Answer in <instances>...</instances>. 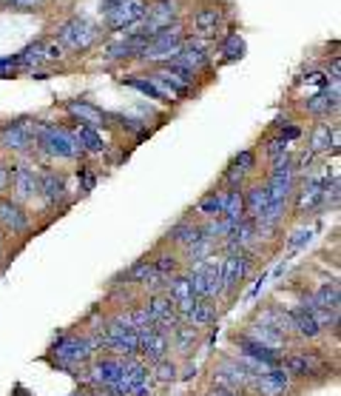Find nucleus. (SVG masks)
<instances>
[{
    "mask_svg": "<svg viewBox=\"0 0 341 396\" xmlns=\"http://www.w3.org/2000/svg\"><path fill=\"white\" fill-rule=\"evenodd\" d=\"M256 151H250V149H245V151H239L236 157H233V166L239 168V171H245V174H253L256 171Z\"/></svg>",
    "mask_w": 341,
    "mask_h": 396,
    "instance_id": "ea45409f",
    "label": "nucleus"
},
{
    "mask_svg": "<svg viewBox=\"0 0 341 396\" xmlns=\"http://www.w3.org/2000/svg\"><path fill=\"white\" fill-rule=\"evenodd\" d=\"M182 43H185V32H182V26L176 23V26H171V29H162V32L151 35V40L146 43V49L140 51V57H136V60L154 63V66L171 63V60L179 54Z\"/></svg>",
    "mask_w": 341,
    "mask_h": 396,
    "instance_id": "20e7f679",
    "label": "nucleus"
},
{
    "mask_svg": "<svg viewBox=\"0 0 341 396\" xmlns=\"http://www.w3.org/2000/svg\"><path fill=\"white\" fill-rule=\"evenodd\" d=\"M222 220H228L233 228L245 220V191L242 188H228L225 191V211Z\"/></svg>",
    "mask_w": 341,
    "mask_h": 396,
    "instance_id": "c85d7f7f",
    "label": "nucleus"
},
{
    "mask_svg": "<svg viewBox=\"0 0 341 396\" xmlns=\"http://www.w3.org/2000/svg\"><path fill=\"white\" fill-rule=\"evenodd\" d=\"M51 362L54 368H65V371H77L86 368L94 359V348L89 345L86 334H63L54 340L51 345Z\"/></svg>",
    "mask_w": 341,
    "mask_h": 396,
    "instance_id": "7ed1b4c3",
    "label": "nucleus"
},
{
    "mask_svg": "<svg viewBox=\"0 0 341 396\" xmlns=\"http://www.w3.org/2000/svg\"><path fill=\"white\" fill-rule=\"evenodd\" d=\"M43 51H46V63H60V60H65V54H68L57 40H54V43H46Z\"/></svg>",
    "mask_w": 341,
    "mask_h": 396,
    "instance_id": "79ce46f5",
    "label": "nucleus"
},
{
    "mask_svg": "<svg viewBox=\"0 0 341 396\" xmlns=\"http://www.w3.org/2000/svg\"><path fill=\"white\" fill-rule=\"evenodd\" d=\"M146 365H157L162 362L165 357H171V337L162 334V331H151V334H143L140 337V351H136Z\"/></svg>",
    "mask_w": 341,
    "mask_h": 396,
    "instance_id": "6ab92c4d",
    "label": "nucleus"
},
{
    "mask_svg": "<svg viewBox=\"0 0 341 396\" xmlns=\"http://www.w3.org/2000/svg\"><path fill=\"white\" fill-rule=\"evenodd\" d=\"M222 211H225V191H208L196 203V214L202 220H217L222 217Z\"/></svg>",
    "mask_w": 341,
    "mask_h": 396,
    "instance_id": "2f4dec72",
    "label": "nucleus"
},
{
    "mask_svg": "<svg viewBox=\"0 0 341 396\" xmlns=\"http://www.w3.org/2000/svg\"><path fill=\"white\" fill-rule=\"evenodd\" d=\"M6 262V234L0 231V266H4Z\"/></svg>",
    "mask_w": 341,
    "mask_h": 396,
    "instance_id": "3c124183",
    "label": "nucleus"
},
{
    "mask_svg": "<svg viewBox=\"0 0 341 396\" xmlns=\"http://www.w3.org/2000/svg\"><path fill=\"white\" fill-rule=\"evenodd\" d=\"M217 316H219V308H217L214 299H196V302H193V311H191V316H188V322L202 331V328L214 325Z\"/></svg>",
    "mask_w": 341,
    "mask_h": 396,
    "instance_id": "7c9ffc66",
    "label": "nucleus"
},
{
    "mask_svg": "<svg viewBox=\"0 0 341 396\" xmlns=\"http://www.w3.org/2000/svg\"><path fill=\"white\" fill-rule=\"evenodd\" d=\"M196 342H199V328H193L191 322H179L171 331V351H176L179 357H191Z\"/></svg>",
    "mask_w": 341,
    "mask_h": 396,
    "instance_id": "a878e982",
    "label": "nucleus"
},
{
    "mask_svg": "<svg viewBox=\"0 0 341 396\" xmlns=\"http://www.w3.org/2000/svg\"><path fill=\"white\" fill-rule=\"evenodd\" d=\"M307 302H310L313 308H321V311H341V288H338V283H335V280L321 283V285L307 297Z\"/></svg>",
    "mask_w": 341,
    "mask_h": 396,
    "instance_id": "393cba45",
    "label": "nucleus"
},
{
    "mask_svg": "<svg viewBox=\"0 0 341 396\" xmlns=\"http://www.w3.org/2000/svg\"><path fill=\"white\" fill-rule=\"evenodd\" d=\"M333 128L335 125H327V123H319L310 135V154H321V151H330L333 149Z\"/></svg>",
    "mask_w": 341,
    "mask_h": 396,
    "instance_id": "c9c22d12",
    "label": "nucleus"
},
{
    "mask_svg": "<svg viewBox=\"0 0 341 396\" xmlns=\"http://www.w3.org/2000/svg\"><path fill=\"white\" fill-rule=\"evenodd\" d=\"M214 251H217V245H214L211 240L202 237V240H196V242L188 248V259H191V262H199V259H205V256H211Z\"/></svg>",
    "mask_w": 341,
    "mask_h": 396,
    "instance_id": "58836bf2",
    "label": "nucleus"
},
{
    "mask_svg": "<svg viewBox=\"0 0 341 396\" xmlns=\"http://www.w3.org/2000/svg\"><path fill=\"white\" fill-rule=\"evenodd\" d=\"M288 146H290V143H288L285 137H279V135H276V137H270V140L264 143V154H267V160L273 163V160H279V157H285V154L290 151Z\"/></svg>",
    "mask_w": 341,
    "mask_h": 396,
    "instance_id": "4c0bfd02",
    "label": "nucleus"
},
{
    "mask_svg": "<svg viewBox=\"0 0 341 396\" xmlns=\"http://www.w3.org/2000/svg\"><path fill=\"white\" fill-rule=\"evenodd\" d=\"M97 37H100V29L86 18H68L65 23L57 26V43L75 54L89 51L97 43Z\"/></svg>",
    "mask_w": 341,
    "mask_h": 396,
    "instance_id": "39448f33",
    "label": "nucleus"
},
{
    "mask_svg": "<svg viewBox=\"0 0 341 396\" xmlns=\"http://www.w3.org/2000/svg\"><path fill=\"white\" fill-rule=\"evenodd\" d=\"M77 180H80V191H91L94 185H97V174L89 168V166H80V171H77Z\"/></svg>",
    "mask_w": 341,
    "mask_h": 396,
    "instance_id": "a19ab883",
    "label": "nucleus"
},
{
    "mask_svg": "<svg viewBox=\"0 0 341 396\" xmlns=\"http://www.w3.org/2000/svg\"><path fill=\"white\" fill-rule=\"evenodd\" d=\"M202 396H247V393H242V390H231V388H219V385H211Z\"/></svg>",
    "mask_w": 341,
    "mask_h": 396,
    "instance_id": "49530a36",
    "label": "nucleus"
},
{
    "mask_svg": "<svg viewBox=\"0 0 341 396\" xmlns=\"http://www.w3.org/2000/svg\"><path fill=\"white\" fill-rule=\"evenodd\" d=\"M219 54L225 57V63L242 60V57H245V40H242V35H239V32H228V35L222 37V43H219Z\"/></svg>",
    "mask_w": 341,
    "mask_h": 396,
    "instance_id": "72a5a7b5",
    "label": "nucleus"
},
{
    "mask_svg": "<svg viewBox=\"0 0 341 396\" xmlns=\"http://www.w3.org/2000/svg\"><path fill=\"white\" fill-rule=\"evenodd\" d=\"M327 80L341 83V60L338 57H333V63H327Z\"/></svg>",
    "mask_w": 341,
    "mask_h": 396,
    "instance_id": "de8ad7c7",
    "label": "nucleus"
},
{
    "mask_svg": "<svg viewBox=\"0 0 341 396\" xmlns=\"http://www.w3.org/2000/svg\"><path fill=\"white\" fill-rule=\"evenodd\" d=\"M182 18V4L179 0H148V12L146 18L131 26L134 32H143V35H157L162 29H171L176 26Z\"/></svg>",
    "mask_w": 341,
    "mask_h": 396,
    "instance_id": "423d86ee",
    "label": "nucleus"
},
{
    "mask_svg": "<svg viewBox=\"0 0 341 396\" xmlns=\"http://www.w3.org/2000/svg\"><path fill=\"white\" fill-rule=\"evenodd\" d=\"M0 149L12 154L34 151V120H9L0 125Z\"/></svg>",
    "mask_w": 341,
    "mask_h": 396,
    "instance_id": "1a4fd4ad",
    "label": "nucleus"
},
{
    "mask_svg": "<svg viewBox=\"0 0 341 396\" xmlns=\"http://www.w3.org/2000/svg\"><path fill=\"white\" fill-rule=\"evenodd\" d=\"M72 131H75V137H77L83 154H105V151H108V143H105V137L100 135L97 128H91V125H80V123H77Z\"/></svg>",
    "mask_w": 341,
    "mask_h": 396,
    "instance_id": "bb28decb",
    "label": "nucleus"
},
{
    "mask_svg": "<svg viewBox=\"0 0 341 396\" xmlns=\"http://www.w3.org/2000/svg\"><path fill=\"white\" fill-rule=\"evenodd\" d=\"M282 368L290 373V379H313L327 371V359L319 351H288Z\"/></svg>",
    "mask_w": 341,
    "mask_h": 396,
    "instance_id": "9b49d317",
    "label": "nucleus"
},
{
    "mask_svg": "<svg viewBox=\"0 0 341 396\" xmlns=\"http://www.w3.org/2000/svg\"><path fill=\"white\" fill-rule=\"evenodd\" d=\"M324 185H327V177H310V180H304L302 185H296V188H299V191H293V194H296V214L321 211Z\"/></svg>",
    "mask_w": 341,
    "mask_h": 396,
    "instance_id": "f3484780",
    "label": "nucleus"
},
{
    "mask_svg": "<svg viewBox=\"0 0 341 396\" xmlns=\"http://www.w3.org/2000/svg\"><path fill=\"white\" fill-rule=\"evenodd\" d=\"M290 311V319H293V334L296 337H302V340H319L324 331H321V325L316 322V316H313V311H310V305L302 299L299 305H293V308H288Z\"/></svg>",
    "mask_w": 341,
    "mask_h": 396,
    "instance_id": "4be33fe9",
    "label": "nucleus"
},
{
    "mask_svg": "<svg viewBox=\"0 0 341 396\" xmlns=\"http://www.w3.org/2000/svg\"><path fill=\"white\" fill-rule=\"evenodd\" d=\"M9 191V163L0 160V194Z\"/></svg>",
    "mask_w": 341,
    "mask_h": 396,
    "instance_id": "09e8293b",
    "label": "nucleus"
},
{
    "mask_svg": "<svg viewBox=\"0 0 341 396\" xmlns=\"http://www.w3.org/2000/svg\"><path fill=\"white\" fill-rule=\"evenodd\" d=\"M310 237H313V231H310V228H299V231L288 240V248H290V251H296V248L307 245V242H310Z\"/></svg>",
    "mask_w": 341,
    "mask_h": 396,
    "instance_id": "a18cd8bd",
    "label": "nucleus"
},
{
    "mask_svg": "<svg viewBox=\"0 0 341 396\" xmlns=\"http://www.w3.org/2000/svg\"><path fill=\"white\" fill-rule=\"evenodd\" d=\"M125 86L134 89V92H140L143 97H148V100H154V103H168V100L162 97V92H160L148 78H136V75H134V78H125Z\"/></svg>",
    "mask_w": 341,
    "mask_h": 396,
    "instance_id": "e433bc0d",
    "label": "nucleus"
},
{
    "mask_svg": "<svg viewBox=\"0 0 341 396\" xmlns=\"http://www.w3.org/2000/svg\"><path fill=\"white\" fill-rule=\"evenodd\" d=\"M65 111L75 117V123L80 125H91V128H105L108 125V111H103L100 106L89 103V100H68L65 103Z\"/></svg>",
    "mask_w": 341,
    "mask_h": 396,
    "instance_id": "412c9836",
    "label": "nucleus"
},
{
    "mask_svg": "<svg viewBox=\"0 0 341 396\" xmlns=\"http://www.w3.org/2000/svg\"><path fill=\"white\" fill-rule=\"evenodd\" d=\"M12 6H18V9H29V6H37L40 0H9Z\"/></svg>",
    "mask_w": 341,
    "mask_h": 396,
    "instance_id": "8fccbe9b",
    "label": "nucleus"
},
{
    "mask_svg": "<svg viewBox=\"0 0 341 396\" xmlns=\"http://www.w3.org/2000/svg\"><path fill=\"white\" fill-rule=\"evenodd\" d=\"M151 266H154V271H157V274H160L162 280H171V277L182 274V262H179V254H174V251H162V254L151 256Z\"/></svg>",
    "mask_w": 341,
    "mask_h": 396,
    "instance_id": "473e14b6",
    "label": "nucleus"
},
{
    "mask_svg": "<svg viewBox=\"0 0 341 396\" xmlns=\"http://www.w3.org/2000/svg\"><path fill=\"white\" fill-rule=\"evenodd\" d=\"M174 63L185 66L193 75L211 69V54H208V40H199V37H185L179 54L174 57Z\"/></svg>",
    "mask_w": 341,
    "mask_h": 396,
    "instance_id": "2eb2a0df",
    "label": "nucleus"
},
{
    "mask_svg": "<svg viewBox=\"0 0 341 396\" xmlns=\"http://www.w3.org/2000/svg\"><path fill=\"white\" fill-rule=\"evenodd\" d=\"M151 379H154L157 385H174V382L179 379V365H176L171 357H165L162 362L151 365Z\"/></svg>",
    "mask_w": 341,
    "mask_h": 396,
    "instance_id": "f704fd0d",
    "label": "nucleus"
},
{
    "mask_svg": "<svg viewBox=\"0 0 341 396\" xmlns=\"http://www.w3.org/2000/svg\"><path fill=\"white\" fill-rule=\"evenodd\" d=\"M34 149H40L51 160H77L83 149L68 125H54L46 120H34Z\"/></svg>",
    "mask_w": 341,
    "mask_h": 396,
    "instance_id": "f257e3e1",
    "label": "nucleus"
},
{
    "mask_svg": "<svg viewBox=\"0 0 341 396\" xmlns=\"http://www.w3.org/2000/svg\"><path fill=\"white\" fill-rule=\"evenodd\" d=\"M0 231L6 237H29L32 234V214L12 197L0 194Z\"/></svg>",
    "mask_w": 341,
    "mask_h": 396,
    "instance_id": "9d476101",
    "label": "nucleus"
},
{
    "mask_svg": "<svg viewBox=\"0 0 341 396\" xmlns=\"http://www.w3.org/2000/svg\"><path fill=\"white\" fill-rule=\"evenodd\" d=\"M253 319L262 322V325H267V328H273V331L285 334L288 340L293 337V319H290V311L282 308V305H267V308H262Z\"/></svg>",
    "mask_w": 341,
    "mask_h": 396,
    "instance_id": "5701e85b",
    "label": "nucleus"
},
{
    "mask_svg": "<svg viewBox=\"0 0 341 396\" xmlns=\"http://www.w3.org/2000/svg\"><path fill=\"white\" fill-rule=\"evenodd\" d=\"M253 271V254L239 251V254H225L222 256V297L219 299H231L242 283L250 277Z\"/></svg>",
    "mask_w": 341,
    "mask_h": 396,
    "instance_id": "6e6552de",
    "label": "nucleus"
},
{
    "mask_svg": "<svg viewBox=\"0 0 341 396\" xmlns=\"http://www.w3.org/2000/svg\"><path fill=\"white\" fill-rule=\"evenodd\" d=\"M37 180H40V200L49 206V209H60L65 200H68V188H65V177L54 168H43L37 171Z\"/></svg>",
    "mask_w": 341,
    "mask_h": 396,
    "instance_id": "dca6fc26",
    "label": "nucleus"
},
{
    "mask_svg": "<svg viewBox=\"0 0 341 396\" xmlns=\"http://www.w3.org/2000/svg\"><path fill=\"white\" fill-rule=\"evenodd\" d=\"M222 20H225V12L219 6H199L193 12V37L214 40L222 29Z\"/></svg>",
    "mask_w": 341,
    "mask_h": 396,
    "instance_id": "a211bd4d",
    "label": "nucleus"
},
{
    "mask_svg": "<svg viewBox=\"0 0 341 396\" xmlns=\"http://www.w3.org/2000/svg\"><path fill=\"white\" fill-rule=\"evenodd\" d=\"M242 334L245 337H250L253 342H259V345H264V348H270V351H276V354H288L290 348H288V337L285 334H279V331H273V328H267V325H262V322H247L245 328H242Z\"/></svg>",
    "mask_w": 341,
    "mask_h": 396,
    "instance_id": "aec40b11",
    "label": "nucleus"
},
{
    "mask_svg": "<svg viewBox=\"0 0 341 396\" xmlns=\"http://www.w3.org/2000/svg\"><path fill=\"white\" fill-rule=\"evenodd\" d=\"M18 72H20V66H18L15 54L12 57H0V78H15Z\"/></svg>",
    "mask_w": 341,
    "mask_h": 396,
    "instance_id": "c03bdc74",
    "label": "nucleus"
},
{
    "mask_svg": "<svg viewBox=\"0 0 341 396\" xmlns=\"http://www.w3.org/2000/svg\"><path fill=\"white\" fill-rule=\"evenodd\" d=\"M43 49H46V43H43V40H34V43H29L26 49H20V51L15 54L20 72H37V66L46 63V51H43Z\"/></svg>",
    "mask_w": 341,
    "mask_h": 396,
    "instance_id": "c756f323",
    "label": "nucleus"
},
{
    "mask_svg": "<svg viewBox=\"0 0 341 396\" xmlns=\"http://www.w3.org/2000/svg\"><path fill=\"white\" fill-rule=\"evenodd\" d=\"M165 240H168L171 245L188 251L196 240H202V228H199V223H193L191 217H185V220H179L176 225H171V231L165 234Z\"/></svg>",
    "mask_w": 341,
    "mask_h": 396,
    "instance_id": "b1692460",
    "label": "nucleus"
},
{
    "mask_svg": "<svg viewBox=\"0 0 341 396\" xmlns=\"http://www.w3.org/2000/svg\"><path fill=\"white\" fill-rule=\"evenodd\" d=\"M148 12V0H120V4L105 15V26L111 32H125L136 26Z\"/></svg>",
    "mask_w": 341,
    "mask_h": 396,
    "instance_id": "4468645a",
    "label": "nucleus"
},
{
    "mask_svg": "<svg viewBox=\"0 0 341 396\" xmlns=\"http://www.w3.org/2000/svg\"><path fill=\"white\" fill-rule=\"evenodd\" d=\"M191 288L196 299H219L222 297V256L211 254L199 262H191V271H188Z\"/></svg>",
    "mask_w": 341,
    "mask_h": 396,
    "instance_id": "f03ea898",
    "label": "nucleus"
},
{
    "mask_svg": "<svg viewBox=\"0 0 341 396\" xmlns=\"http://www.w3.org/2000/svg\"><path fill=\"white\" fill-rule=\"evenodd\" d=\"M245 171H239L233 163L228 166V171H225V182H228V188H242V182H245Z\"/></svg>",
    "mask_w": 341,
    "mask_h": 396,
    "instance_id": "37998d69",
    "label": "nucleus"
},
{
    "mask_svg": "<svg viewBox=\"0 0 341 396\" xmlns=\"http://www.w3.org/2000/svg\"><path fill=\"white\" fill-rule=\"evenodd\" d=\"M9 188H12V200H18L20 206L34 203L40 197V180H37V168L15 160L9 163Z\"/></svg>",
    "mask_w": 341,
    "mask_h": 396,
    "instance_id": "0eeeda50",
    "label": "nucleus"
},
{
    "mask_svg": "<svg viewBox=\"0 0 341 396\" xmlns=\"http://www.w3.org/2000/svg\"><path fill=\"white\" fill-rule=\"evenodd\" d=\"M290 388H293V379L285 368H270V371L250 379L247 393H253V396H288Z\"/></svg>",
    "mask_w": 341,
    "mask_h": 396,
    "instance_id": "ddd939ff",
    "label": "nucleus"
},
{
    "mask_svg": "<svg viewBox=\"0 0 341 396\" xmlns=\"http://www.w3.org/2000/svg\"><path fill=\"white\" fill-rule=\"evenodd\" d=\"M250 379H253V373L245 371L236 357H222V359L211 368V385H219V388H231V390L247 393Z\"/></svg>",
    "mask_w": 341,
    "mask_h": 396,
    "instance_id": "f8f14e48",
    "label": "nucleus"
},
{
    "mask_svg": "<svg viewBox=\"0 0 341 396\" xmlns=\"http://www.w3.org/2000/svg\"><path fill=\"white\" fill-rule=\"evenodd\" d=\"M267 203H270V194H267V185H250L247 191H245V217L247 220H259L262 217V211L267 209Z\"/></svg>",
    "mask_w": 341,
    "mask_h": 396,
    "instance_id": "cd10ccee",
    "label": "nucleus"
}]
</instances>
